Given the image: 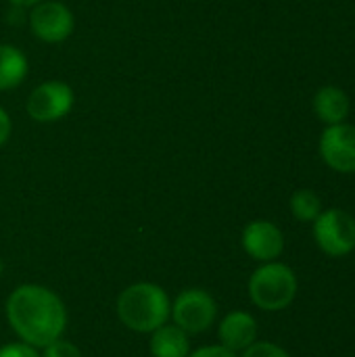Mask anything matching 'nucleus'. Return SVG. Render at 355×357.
Wrapping results in <instances>:
<instances>
[{
    "instance_id": "nucleus-1",
    "label": "nucleus",
    "mask_w": 355,
    "mask_h": 357,
    "mask_svg": "<svg viewBox=\"0 0 355 357\" xmlns=\"http://www.w3.org/2000/svg\"><path fill=\"white\" fill-rule=\"evenodd\" d=\"M6 320L27 345L44 349L67 328V310L61 297L40 284H21L6 299Z\"/></svg>"
},
{
    "instance_id": "nucleus-2",
    "label": "nucleus",
    "mask_w": 355,
    "mask_h": 357,
    "mask_svg": "<svg viewBox=\"0 0 355 357\" xmlns=\"http://www.w3.org/2000/svg\"><path fill=\"white\" fill-rule=\"evenodd\" d=\"M172 316V301L167 293L153 282H136L123 289L117 297V318L134 333L151 335L167 324Z\"/></svg>"
},
{
    "instance_id": "nucleus-3",
    "label": "nucleus",
    "mask_w": 355,
    "mask_h": 357,
    "mask_svg": "<svg viewBox=\"0 0 355 357\" xmlns=\"http://www.w3.org/2000/svg\"><path fill=\"white\" fill-rule=\"evenodd\" d=\"M295 295L297 276L280 261L262 264L249 278V297L264 312H280L289 307Z\"/></svg>"
},
{
    "instance_id": "nucleus-4",
    "label": "nucleus",
    "mask_w": 355,
    "mask_h": 357,
    "mask_svg": "<svg viewBox=\"0 0 355 357\" xmlns=\"http://www.w3.org/2000/svg\"><path fill=\"white\" fill-rule=\"evenodd\" d=\"M218 305L213 297L203 289H186L172 303V320L186 335H201L213 326Z\"/></svg>"
},
{
    "instance_id": "nucleus-5",
    "label": "nucleus",
    "mask_w": 355,
    "mask_h": 357,
    "mask_svg": "<svg viewBox=\"0 0 355 357\" xmlns=\"http://www.w3.org/2000/svg\"><path fill=\"white\" fill-rule=\"evenodd\" d=\"M75 102V94L69 84L61 79H48L36 86L25 102V111L33 121L52 123L63 119Z\"/></svg>"
},
{
    "instance_id": "nucleus-6",
    "label": "nucleus",
    "mask_w": 355,
    "mask_h": 357,
    "mask_svg": "<svg viewBox=\"0 0 355 357\" xmlns=\"http://www.w3.org/2000/svg\"><path fill=\"white\" fill-rule=\"evenodd\" d=\"M318 247L331 257H343L355 249V220L343 209H326L314 220Z\"/></svg>"
},
{
    "instance_id": "nucleus-7",
    "label": "nucleus",
    "mask_w": 355,
    "mask_h": 357,
    "mask_svg": "<svg viewBox=\"0 0 355 357\" xmlns=\"http://www.w3.org/2000/svg\"><path fill=\"white\" fill-rule=\"evenodd\" d=\"M27 23L31 33L46 44L65 42L75 27L71 8L59 0H40L33 4L27 15Z\"/></svg>"
},
{
    "instance_id": "nucleus-8",
    "label": "nucleus",
    "mask_w": 355,
    "mask_h": 357,
    "mask_svg": "<svg viewBox=\"0 0 355 357\" xmlns=\"http://www.w3.org/2000/svg\"><path fill=\"white\" fill-rule=\"evenodd\" d=\"M320 155L328 167L341 174L355 172V126H328L320 138Z\"/></svg>"
},
{
    "instance_id": "nucleus-9",
    "label": "nucleus",
    "mask_w": 355,
    "mask_h": 357,
    "mask_svg": "<svg viewBox=\"0 0 355 357\" xmlns=\"http://www.w3.org/2000/svg\"><path fill=\"white\" fill-rule=\"evenodd\" d=\"M243 249L255 261L268 264L282 255L285 236L276 224L266 222V220H255L247 224L243 230Z\"/></svg>"
},
{
    "instance_id": "nucleus-10",
    "label": "nucleus",
    "mask_w": 355,
    "mask_h": 357,
    "mask_svg": "<svg viewBox=\"0 0 355 357\" xmlns=\"http://www.w3.org/2000/svg\"><path fill=\"white\" fill-rule=\"evenodd\" d=\"M220 345L230 351H245L257 341V322L247 312H230L218 328Z\"/></svg>"
},
{
    "instance_id": "nucleus-11",
    "label": "nucleus",
    "mask_w": 355,
    "mask_h": 357,
    "mask_svg": "<svg viewBox=\"0 0 355 357\" xmlns=\"http://www.w3.org/2000/svg\"><path fill=\"white\" fill-rule=\"evenodd\" d=\"M149 349L153 357H188L190 341L188 335L176 324H163L151 333Z\"/></svg>"
},
{
    "instance_id": "nucleus-12",
    "label": "nucleus",
    "mask_w": 355,
    "mask_h": 357,
    "mask_svg": "<svg viewBox=\"0 0 355 357\" xmlns=\"http://www.w3.org/2000/svg\"><path fill=\"white\" fill-rule=\"evenodd\" d=\"M314 111L326 126L343 123L349 113V98L341 88L324 86L314 98Z\"/></svg>"
},
{
    "instance_id": "nucleus-13",
    "label": "nucleus",
    "mask_w": 355,
    "mask_h": 357,
    "mask_svg": "<svg viewBox=\"0 0 355 357\" xmlns=\"http://www.w3.org/2000/svg\"><path fill=\"white\" fill-rule=\"evenodd\" d=\"M29 71L27 56L13 44H0V92L17 88Z\"/></svg>"
},
{
    "instance_id": "nucleus-14",
    "label": "nucleus",
    "mask_w": 355,
    "mask_h": 357,
    "mask_svg": "<svg viewBox=\"0 0 355 357\" xmlns=\"http://www.w3.org/2000/svg\"><path fill=\"white\" fill-rule=\"evenodd\" d=\"M291 211L299 222H314L322 213V201L314 190H297L291 197Z\"/></svg>"
},
{
    "instance_id": "nucleus-15",
    "label": "nucleus",
    "mask_w": 355,
    "mask_h": 357,
    "mask_svg": "<svg viewBox=\"0 0 355 357\" xmlns=\"http://www.w3.org/2000/svg\"><path fill=\"white\" fill-rule=\"evenodd\" d=\"M243 357H291L282 347L274 345V343H268V341H262V343H253L249 345L245 351H243Z\"/></svg>"
},
{
    "instance_id": "nucleus-16",
    "label": "nucleus",
    "mask_w": 355,
    "mask_h": 357,
    "mask_svg": "<svg viewBox=\"0 0 355 357\" xmlns=\"http://www.w3.org/2000/svg\"><path fill=\"white\" fill-rule=\"evenodd\" d=\"M40 357H84V356H82V351H80L73 343H69V341H65V339L61 337V339L52 341L50 345H46V347H44V354H42Z\"/></svg>"
},
{
    "instance_id": "nucleus-17",
    "label": "nucleus",
    "mask_w": 355,
    "mask_h": 357,
    "mask_svg": "<svg viewBox=\"0 0 355 357\" xmlns=\"http://www.w3.org/2000/svg\"><path fill=\"white\" fill-rule=\"evenodd\" d=\"M0 357H40L38 349L27 343H8L0 347Z\"/></svg>"
},
{
    "instance_id": "nucleus-18",
    "label": "nucleus",
    "mask_w": 355,
    "mask_h": 357,
    "mask_svg": "<svg viewBox=\"0 0 355 357\" xmlns=\"http://www.w3.org/2000/svg\"><path fill=\"white\" fill-rule=\"evenodd\" d=\"M188 357H236V354L222 345H207V347H201V349L188 354Z\"/></svg>"
},
{
    "instance_id": "nucleus-19",
    "label": "nucleus",
    "mask_w": 355,
    "mask_h": 357,
    "mask_svg": "<svg viewBox=\"0 0 355 357\" xmlns=\"http://www.w3.org/2000/svg\"><path fill=\"white\" fill-rule=\"evenodd\" d=\"M10 132H13L10 117H8V113L0 107V146L6 144V140L10 138Z\"/></svg>"
},
{
    "instance_id": "nucleus-20",
    "label": "nucleus",
    "mask_w": 355,
    "mask_h": 357,
    "mask_svg": "<svg viewBox=\"0 0 355 357\" xmlns=\"http://www.w3.org/2000/svg\"><path fill=\"white\" fill-rule=\"evenodd\" d=\"M8 2H10L13 6H23V8H25V6H33V4H38L40 0H8Z\"/></svg>"
},
{
    "instance_id": "nucleus-21",
    "label": "nucleus",
    "mask_w": 355,
    "mask_h": 357,
    "mask_svg": "<svg viewBox=\"0 0 355 357\" xmlns=\"http://www.w3.org/2000/svg\"><path fill=\"white\" fill-rule=\"evenodd\" d=\"M2 272H4V264H2V259H0V276H2Z\"/></svg>"
}]
</instances>
